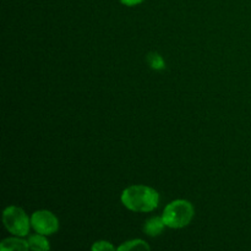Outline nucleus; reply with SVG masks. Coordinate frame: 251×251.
<instances>
[{
    "label": "nucleus",
    "mask_w": 251,
    "mask_h": 251,
    "mask_svg": "<svg viewBox=\"0 0 251 251\" xmlns=\"http://www.w3.org/2000/svg\"><path fill=\"white\" fill-rule=\"evenodd\" d=\"M27 249H29L28 242L16 239V238L5 239L0 244V250L1 251H25Z\"/></svg>",
    "instance_id": "423d86ee"
},
{
    "label": "nucleus",
    "mask_w": 251,
    "mask_h": 251,
    "mask_svg": "<svg viewBox=\"0 0 251 251\" xmlns=\"http://www.w3.org/2000/svg\"><path fill=\"white\" fill-rule=\"evenodd\" d=\"M162 217L167 227L183 228L193 220L194 207L189 201L176 200L167 205Z\"/></svg>",
    "instance_id": "f03ea898"
},
{
    "label": "nucleus",
    "mask_w": 251,
    "mask_h": 251,
    "mask_svg": "<svg viewBox=\"0 0 251 251\" xmlns=\"http://www.w3.org/2000/svg\"><path fill=\"white\" fill-rule=\"evenodd\" d=\"M27 242H28L29 249H32V250L47 251V250L50 249V245H49V243L47 242V239L43 237V234H39V233L36 235H31Z\"/></svg>",
    "instance_id": "0eeeda50"
},
{
    "label": "nucleus",
    "mask_w": 251,
    "mask_h": 251,
    "mask_svg": "<svg viewBox=\"0 0 251 251\" xmlns=\"http://www.w3.org/2000/svg\"><path fill=\"white\" fill-rule=\"evenodd\" d=\"M120 1H122L124 5H127V6H134V5H137L140 4V2H142L144 0H120Z\"/></svg>",
    "instance_id": "9b49d317"
},
{
    "label": "nucleus",
    "mask_w": 251,
    "mask_h": 251,
    "mask_svg": "<svg viewBox=\"0 0 251 251\" xmlns=\"http://www.w3.org/2000/svg\"><path fill=\"white\" fill-rule=\"evenodd\" d=\"M166 223H164L163 217H152L149 221H146L144 226V230L150 237H157L163 232Z\"/></svg>",
    "instance_id": "39448f33"
},
{
    "label": "nucleus",
    "mask_w": 251,
    "mask_h": 251,
    "mask_svg": "<svg viewBox=\"0 0 251 251\" xmlns=\"http://www.w3.org/2000/svg\"><path fill=\"white\" fill-rule=\"evenodd\" d=\"M147 60H149V64L151 65V68L154 69V70H162V69H164V60L159 54L157 53L149 54Z\"/></svg>",
    "instance_id": "1a4fd4ad"
},
{
    "label": "nucleus",
    "mask_w": 251,
    "mask_h": 251,
    "mask_svg": "<svg viewBox=\"0 0 251 251\" xmlns=\"http://www.w3.org/2000/svg\"><path fill=\"white\" fill-rule=\"evenodd\" d=\"M92 250H95V251L114 250V247H113L112 244H109V243H108V242H104V240H102V242H97V243H96V244H93Z\"/></svg>",
    "instance_id": "9d476101"
},
{
    "label": "nucleus",
    "mask_w": 251,
    "mask_h": 251,
    "mask_svg": "<svg viewBox=\"0 0 251 251\" xmlns=\"http://www.w3.org/2000/svg\"><path fill=\"white\" fill-rule=\"evenodd\" d=\"M31 225L37 233L43 235L54 234L59 229L58 218L46 210L36 211L31 217Z\"/></svg>",
    "instance_id": "20e7f679"
},
{
    "label": "nucleus",
    "mask_w": 251,
    "mask_h": 251,
    "mask_svg": "<svg viewBox=\"0 0 251 251\" xmlns=\"http://www.w3.org/2000/svg\"><path fill=\"white\" fill-rule=\"evenodd\" d=\"M2 221H4L6 229L12 234L17 235V237H25L28 234L29 220L21 208L15 207V206L5 208Z\"/></svg>",
    "instance_id": "7ed1b4c3"
},
{
    "label": "nucleus",
    "mask_w": 251,
    "mask_h": 251,
    "mask_svg": "<svg viewBox=\"0 0 251 251\" xmlns=\"http://www.w3.org/2000/svg\"><path fill=\"white\" fill-rule=\"evenodd\" d=\"M119 250H132V249H145L150 250V245L147 244L144 240H131V242H127L125 244H123L122 247L118 248Z\"/></svg>",
    "instance_id": "6e6552de"
},
{
    "label": "nucleus",
    "mask_w": 251,
    "mask_h": 251,
    "mask_svg": "<svg viewBox=\"0 0 251 251\" xmlns=\"http://www.w3.org/2000/svg\"><path fill=\"white\" fill-rule=\"evenodd\" d=\"M122 202L135 212H150L158 206L159 195L149 186L134 185L123 191Z\"/></svg>",
    "instance_id": "f257e3e1"
}]
</instances>
